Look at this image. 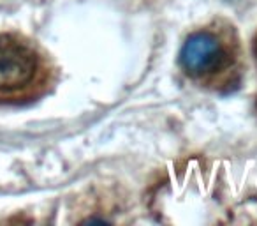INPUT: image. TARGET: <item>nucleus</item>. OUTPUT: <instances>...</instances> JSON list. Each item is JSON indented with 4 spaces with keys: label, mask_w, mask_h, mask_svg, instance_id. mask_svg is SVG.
I'll list each match as a JSON object with an SVG mask.
<instances>
[{
    "label": "nucleus",
    "mask_w": 257,
    "mask_h": 226,
    "mask_svg": "<svg viewBox=\"0 0 257 226\" xmlns=\"http://www.w3.org/2000/svg\"><path fill=\"white\" fill-rule=\"evenodd\" d=\"M37 71V55L13 36H0V90L13 92L27 87Z\"/></svg>",
    "instance_id": "obj_1"
},
{
    "label": "nucleus",
    "mask_w": 257,
    "mask_h": 226,
    "mask_svg": "<svg viewBox=\"0 0 257 226\" xmlns=\"http://www.w3.org/2000/svg\"><path fill=\"white\" fill-rule=\"evenodd\" d=\"M178 60L187 74L204 76L227 64V51L215 34L199 30L185 39Z\"/></svg>",
    "instance_id": "obj_2"
},
{
    "label": "nucleus",
    "mask_w": 257,
    "mask_h": 226,
    "mask_svg": "<svg viewBox=\"0 0 257 226\" xmlns=\"http://www.w3.org/2000/svg\"><path fill=\"white\" fill-rule=\"evenodd\" d=\"M252 51H253V58H255V64H257V36H255V39H253Z\"/></svg>",
    "instance_id": "obj_3"
}]
</instances>
